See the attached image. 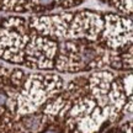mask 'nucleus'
<instances>
[{
    "label": "nucleus",
    "instance_id": "20e7f679",
    "mask_svg": "<svg viewBox=\"0 0 133 133\" xmlns=\"http://www.w3.org/2000/svg\"><path fill=\"white\" fill-rule=\"evenodd\" d=\"M100 1L115 9L117 14L126 17H132V0H100Z\"/></svg>",
    "mask_w": 133,
    "mask_h": 133
},
{
    "label": "nucleus",
    "instance_id": "7ed1b4c3",
    "mask_svg": "<svg viewBox=\"0 0 133 133\" xmlns=\"http://www.w3.org/2000/svg\"><path fill=\"white\" fill-rule=\"evenodd\" d=\"M86 0H0V12L12 15H37L73 10Z\"/></svg>",
    "mask_w": 133,
    "mask_h": 133
},
{
    "label": "nucleus",
    "instance_id": "39448f33",
    "mask_svg": "<svg viewBox=\"0 0 133 133\" xmlns=\"http://www.w3.org/2000/svg\"><path fill=\"white\" fill-rule=\"evenodd\" d=\"M112 133H132V123H131V121L123 123L119 128H117Z\"/></svg>",
    "mask_w": 133,
    "mask_h": 133
},
{
    "label": "nucleus",
    "instance_id": "f03ea898",
    "mask_svg": "<svg viewBox=\"0 0 133 133\" xmlns=\"http://www.w3.org/2000/svg\"><path fill=\"white\" fill-rule=\"evenodd\" d=\"M64 86L59 74L24 69L0 61V133H16Z\"/></svg>",
    "mask_w": 133,
    "mask_h": 133
},
{
    "label": "nucleus",
    "instance_id": "f257e3e1",
    "mask_svg": "<svg viewBox=\"0 0 133 133\" xmlns=\"http://www.w3.org/2000/svg\"><path fill=\"white\" fill-rule=\"evenodd\" d=\"M132 36L131 17L110 11L0 16V61L53 74L131 71Z\"/></svg>",
    "mask_w": 133,
    "mask_h": 133
}]
</instances>
